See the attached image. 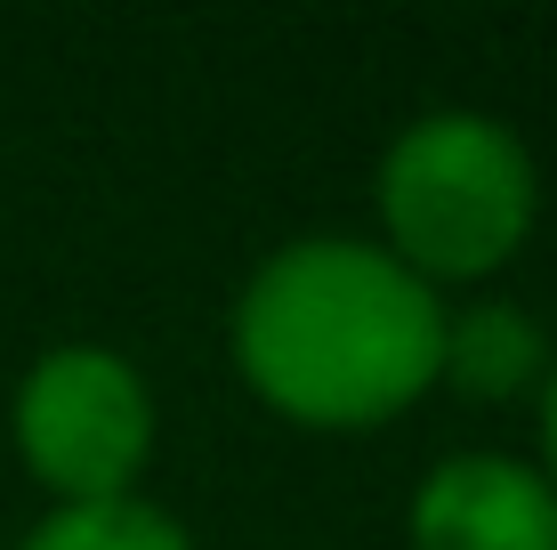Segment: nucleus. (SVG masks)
<instances>
[{
    "mask_svg": "<svg viewBox=\"0 0 557 550\" xmlns=\"http://www.w3.org/2000/svg\"><path fill=\"white\" fill-rule=\"evenodd\" d=\"M16 550H195V535L162 502L122 494V502H49Z\"/></svg>",
    "mask_w": 557,
    "mask_h": 550,
    "instance_id": "423d86ee",
    "label": "nucleus"
},
{
    "mask_svg": "<svg viewBox=\"0 0 557 550\" xmlns=\"http://www.w3.org/2000/svg\"><path fill=\"white\" fill-rule=\"evenodd\" d=\"M549 332L533 308L517 300H469V308H445V365H436V389H460L476 405H509V396H542L549 381Z\"/></svg>",
    "mask_w": 557,
    "mask_h": 550,
    "instance_id": "39448f33",
    "label": "nucleus"
},
{
    "mask_svg": "<svg viewBox=\"0 0 557 550\" xmlns=\"http://www.w3.org/2000/svg\"><path fill=\"white\" fill-rule=\"evenodd\" d=\"M412 550H557V494L517 453H445L405 502Z\"/></svg>",
    "mask_w": 557,
    "mask_h": 550,
    "instance_id": "20e7f679",
    "label": "nucleus"
},
{
    "mask_svg": "<svg viewBox=\"0 0 557 550\" xmlns=\"http://www.w3.org/2000/svg\"><path fill=\"white\" fill-rule=\"evenodd\" d=\"M380 252L445 292V283H493L533 243L542 219V162L525 130L485 106H429L380 146L372 170Z\"/></svg>",
    "mask_w": 557,
    "mask_h": 550,
    "instance_id": "f03ea898",
    "label": "nucleus"
},
{
    "mask_svg": "<svg viewBox=\"0 0 557 550\" xmlns=\"http://www.w3.org/2000/svg\"><path fill=\"white\" fill-rule=\"evenodd\" d=\"M542 478H549V494H557V356H549V381H542Z\"/></svg>",
    "mask_w": 557,
    "mask_h": 550,
    "instance_id": "0eeeda50",
    "label": "nucleus"
},
{
    "mask_svg": "<svg viewBox=\"0 0 557 550\" xmlns=\"http://www.w3.org/2000/svg\"><path fill=\"white\" fill-rule=\"evenodd\" d=\"M243 389L299 429H380L445 365V292L372 235H292L243 276L226 316Z\"/></svg>",
    "mask_w": 557,
    "mask_h": 550,
    "instance_id": "f257e3e1",
    "label": "nucleus"
},
{
    "mask_svg": "<svg viewBox=\"0 0 557 550\" xmlns=\"http://www.w3.org/2000/svg\"><path fill=\"white\" fill-rule=\"evenodd\" d=\"M153 381L106 340H57L9 389V445L49 502H122L153 462Z\"/></svg>",
    "mask_w": 557,
    "mask_h": 550,
    "instance_id": "7ed1b4c3",
    "label": "nucleus"
}]
</instances>
